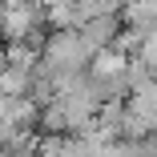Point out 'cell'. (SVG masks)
<instances>
[{"label": "cell", "instance_id": "1", "mask_svg": "<svg viewBox=\"0 0 157 157\" xmlns=\"http://www.w3.org/2000/svg\"><path fill=\"white\" fill-rule=\"evenodd\" d=\"M77 33L93 44V48H109L121 33V12H101V16H89L77 24Z\"/></svg>", "mask_w": 157, "mask_h": 157}, {"label": "cell", "instance_id": "2", "mask_svg": "<svg viewBox=\"0 0 157 157\" xmlns=\"http://www.w3.org/2000/svg\"><path fill=\"white\" fill-rule=\"evenodd\" d=\"M121 24L133 33H149L157 24V0H121Z\"/></svg>", "mask_w": 157, "mask_h": 157}, {"label": "cell", "instance_id": "3", "mask_svg": "<svg viewBox=\"0 0 157 157\" xmlns=\"http://www.w3.org/2000/svg\"><path fill=\"white\" fill-rule=\"evenodd\" d=\"M125 105H129L149 129H157V77L149 81V85H141L137 93H129V97H125Z\"/></svg>", "mask_w": 157, "mask_h": 157}, {"label": "cell", "instance_id": "4", "mask_svg": "<svg viewBox=\"0 0 157 157\" xmlns=\"http://www.w3.org/2000/svg\"><path fill=\"white\" fill-rule=\"evenodd\" d=\"M33 93V69H16V65H0V97L12 101Z\"/></svg>", "mask_w": 157, "mask_h": 157}, {"label": "cell", "instance_id": "5", "mask_svg": "<svg viewBox=\"0 0 157 157\" xmlns=\"http://www.w3.org/2000/svg\"><path fill=\"white\" fill-rule=\"evenodd\" d=\"M133 56H141L145 65L157 73V24L149 28V33H141V40H137V52H133Z\"/></svg>", "mask_w": 157, "mask_h": 157}, {"label": "cell", "instance_id": "6", "mask_svg": "<svg viewBox=\"0 0 157 157\" xmlns=\"http://www.w3.org/2000/svg\"><path fill=\"white\" fill-rule=\"evenodd\" d=\"M0 16H4V0H0Z\"/></svg>", "mask_w": 157, "mask_h": 157}, {"label": "cell", "instance_id": "7", "mask_svg": "<svg viewBox=\"0 0 157 157\" xmlns=\"http://www.w3.org/2000/svg\"><path fill=\"white\" fill-rule=\"evenodd\" d=\"M40 4H52V0H40Z\"/></svg>", "mask_w": 157, "mask_h": 157}, {"label": "cell", "instance_id": "8", "mask_svg": "<svg viewBox=\"0 0 157 157\" xmlns=\"http://www.w3.org/2000/svg\"><path fill=\"white\" fill-rule=\"evenodd\" d=\"M0 48H4V44H0Z\"/></svg>", "mask_w": 157, "mask_h": 157}]
</instances>
